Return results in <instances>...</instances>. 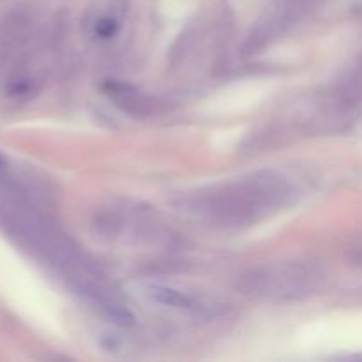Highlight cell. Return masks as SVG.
Masks as SVG:
<instances>
[{"label":"cell","instance_id":"1","mask_svg":"<svg viewBox=\"0 0 362 362\" xmlns=\"http://www.w3.org/2000/svg\"><path fill=\"white\" fill-rule=\"evenodd\" d=\"M288 194V186L276 177H251L205 197L198 211L223 226H243L281 207Z\"/></svg>","mask_w":362,"mask_h":362},{"label":"cell","instance_id":"2","mask_svg":"<svg viewBox=\"0 0 362 362\" xmlns=\"http://www.w3.org/2000/svg\"><path fill=\"white\" fill-rule=\"evenodd\" d=\"M250 290L265 297H297L310 292L317 285V274L304 265H276L251 272Z\"/></svg>","mask_w":362,"mask_h":362},{"label":"cell","instance_id":"3","mask_svg":"<svg viewBox=\"0 0 362 362\" xmlns=\"http://www.w3.org/2000/svg\"><path fill=\"white\" fill-rule=\"evenodd\" d=\"M145 296L148 297L154 303L163 304L166 308H173V310H184V311H191L197 310V303L191 299L189 296L186 293L179 292V290H173L170 286H163V285H151L145 288Z\"/></svg>","mask_w":362,"mask_h":362}]
</instances>
